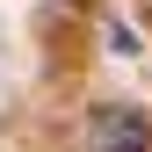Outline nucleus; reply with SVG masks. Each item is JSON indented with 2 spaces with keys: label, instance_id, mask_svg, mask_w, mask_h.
Masks as SVG:
<instances>
[{
  "label": "nucleus",
  "instance_id": "1",
  "mask_svg": "<svg viewBox=\"0 0 152 152\" xmlns=\"http://www.w3.org/2000/svg\"><path fill=\"white\" fill-rule=\"evenodd\" d=\"M80 152H152V123L130 102H102L80 130Z\"/></svg>",
  "mask_w": 152,
  "mask_h": 152
}]
</instances>
